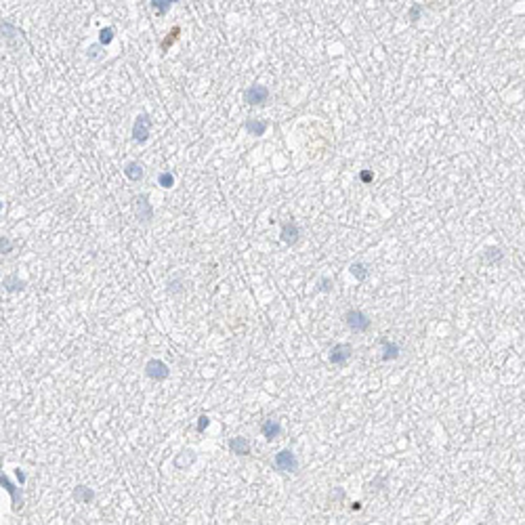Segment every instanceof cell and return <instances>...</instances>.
<instances>
[{
  "label": "cell",
  "mask_w": 525,
  "mask_h": 525,
  "mask_svg": "<svg viewBox=\"0 0 525 525\" xmlns=\"http://www.w3.org/2000/svg\"><path fill=\"white\" fill-rule=\"evenodd\" d=\"M345 322H347V326L351 328L353 332H365V330H370V326H372V322H370L368 315L362 313V311H357V309H349L345 313Z\"/></svg>",
  "instance_id": "1"
},
{
  "label": "cell",
  "mask_w": 525,
  "mask_h": 525,
  "mask_svg": "<svg viewBox=\"0 0 525 525\" xmlns=\"http://www.w3.org/2000/svg\"><path fill=\"white\" fill-rule=\"evenodd\" d=\"M273 466L282 473H294L298 469V460L290 449H282V452H278L276 458H273Z\"/></svg>",
  "instance_id": "2"
},
{
  "label": "cell",
  "mask_w": 525,
  "mask_h": 525,
  "mask_svg": "<svg viewBox=\"0 0 525 525\" xmlns=\"http://www.w3.org/2000/svg\"><path fill=\"white\" fill-rule=\"evenodd\" d=\"M269 99V88L265 84H252L244 90V101L248 105H261Z\"/></svg>",
  "instance_id": "3"
},
{
  "label": "cell",
  "mask_w": 525,
  "mask_h": 525,
  "mask_svg": "<svg viewBox=\"0 0 525 525\" xmlns=\"http://www.w3.org/2000/svg\"><path fill=\"white\" fill-rule=\"evenodd\" d=\"M149 130H152V118L147 114L137 116L135 126H132V139L139 141V143H145L149 139Z\"/></svg>",
  "instance_id": "4"
},
{
  "label": "cell",
  "mask_w": 525,
  "mask_h": 525,
  "mask_svg": "<svg viewBox=\"0 0 525 525\" xmlns=\"http://www.w3.org/2000/svg\"><path fill=\"white\" fill-rule=\"evenodd\" d=\"M145 374L152 380H166L170 376V370H168V365L160 360H149L145 365Z\"/></svg>",
  "instance_id": "5"
},
{
  "label": "cell",
  "mask_w": 525,
  "mask_h": 525,
  "mask_svg": "<svg viewBox=\"0 0 525 525\" xmlns=\"http://www.w3.org/2000/svg\"><path fill=\"white\" fill-rule=\"evenodd\" d=\"M351 353H353V349L351 345H334L332 347V351H330V362L334 363V365H345L349 360H351Z\"/></svg>",
  "instance_id": "6"
},
{
  "label": "cell",
  "mask_w": 525,
  "mask_h": 525,
  "mask_svg": "<svg viewBox=\"0 0 525 525\" xmlns=\"http://www.w3.org/2000/svg\"><path fill=\"white\" fill-rule=\"evenodd\" d=\"M298 238H301V227L290 221V223H284V227H282V240L286 242V244H296Z\"/></svg>",
  "instance_id": "7"
},
{
  "label": "cell",
  "mask_w": 525,
  "mask_h": 525,
  "mask_svg": "<svg viewBox=\"0 0 525 525\" xmlns=\"http://www.w3.org/2000/svg\"><path fill=\"white\" fill-rule=\"evenodd\" d=\"M229 449L231 454H238V456H248L250 454V441L246 437H233L229 441Z\"/></svg>",
  "instance_id": "8"
},
{
  "label": "cell",
  "mask_w": 525,
  "mask_h": 525,
  "mask_svg": "<svg viewBox=\"0 0 525 525\" xmlns=\"http://www.w3.org/2000/svg\"><path fill=\"white\" fill-rule=\"evenodd\" d=\"M135 202H137V214H139V219L141 221H149V219H152L154 210H152V204L147 202V196L135 198Z\"/></svg>",
  "instance_id": "9"
},
{
  "label": "cell",
  "mask_w": 525,
  "mask_h": 525,
  "mask_svg": "<svg viewBox=\"0 0 525 525\" xmlns=\"http://www.w3.org/2000/svg\"><path fill=\"white\" fill-rule=\"evenodd\" d=\"M261 433H263V437L265 439H276L282 435V424L278 420H265L263 422V427H261Z\"/></svg>",
  "instance_id": "10"
},
{
  "label": "cell",
  "mask_w": 525,
  "mask_h": 525,
  "mask_svg": "<svg viewBox=\"0 0 525 525\" xmlns=\"http://www.w3.org/2000/svg\"><path fill=\"white\" fill-rule=\"evenodd\" d=\"M246 130L250 132V135L261 137V135H265V130H267V122L256 120V118H248L246 120Z\"/></svg>",
  "instance_id": "11"
},
{
  "label": "cell",
  "mask_w": 525,
  "mask_h": 525,
  "mask_svg": "<svg viewBox=\"0 0 525 525\" xmlns=\"http://www.w3.org/2000/svg\"><path fill=\"white\" fill-rule=\"evenodd\" d=\"M124 174H126L130 181H141L143 179V168H141L139 162H128L126 168H124Z\"/></svg>",
  "instance_id": "12"
},
{
  "label": "cell",
  "mask_w": 525,
  "mask_h": 525,
  "mask_svg": "<svg viewBox=\"0 0 525 525\" xmlns=\"http://www.w3.org/2000/svg\"><path fill=\"white\" fill-rule=\"evenodd\" d=\"M74 498H76L78 502L86 504V502H90V500L95 498V494H93V491H90L88 487H84V485H78L76 489H74Z\"/></svg>",
  "instance_id": "13"
},
{
  "label": "cell",
  "mask_w": 525,
  "mask_h": 525,
  "mask_svg": "<svg viewBox=\"0 0 525 525\" xmlns=\"http://www.w3.org/2000/svg\"><path fill=\"white\" fill-rule=\"evenodd\" d=\"M382 347H385V355H382V360H385V362L397 360V355H399V347H397L395 343H389V340H382Z\"/></svg>",
  "instance_id": "14"
},
{
  "label": "cell",
  "mask_w": 525,
  "mask_h": 525,
  "mask_svg": "<svg viewBox=\"0 0 525 525\" xmlns=\"http://www.w3.org/2000/svg\"><path fill=\"white\" fill-rule=\"evenodd\" d=\"M2 284H4V288H6V290H11V292H17V290H23V286H26V284H23V282H19L17 278H13V276L4 278V282H2Z\"/></svg>",
  "instance_id": "15"
},
{
  "label": "cell",
  "mask_w": 525,
  "mask_h": 525,
  "mask_svg": "<svg viewBox=\"0 0 525 525\" xmlns=\"http://www.w3.org/2000/svg\"><path fill=\"white\" fill-rule=\"evenodd\" d=\"M351 273H353V276H355L357 280H360V282H363L365 278H368V269H365L362 263H353V265H351Z\"/></svg>",
  "instance_id": "16"
},
{
  "label": "cell",
  "mask_w": 525,
  "mask_h": 525,
  "mask_svg": "<svg viewBox=\"0 0 525 525\" xmlns=\"http://www.w3.org/2000/svg\"><path fill=\"white\" fill-rule=\"evenodd\" d=\"M422 13H424V6L422 4H412L410 11H407V17H410L412 21H418L422 17Z\"/></svg>",
  "instance_id": "17"
},
{
  "label": "cell",
  "mask_w": 525,
  "mask_h": 525,
  "mask_svg": "<svg viewBox=\"0 0 525 525\" xmlns=\"http://www.w3.org/2000/svg\"><path fill=\"white\" fill-rule=\"evenodd\" d=\"M114 40V30L112 28H103L101 32H99V42L101 44H110Z\"/></svg>",
  "instance_id": "18"
},
{
  "label": "cell",
  "mask_w": 525,
  "mask_h": 525,
  "mask_svg": "<svg viewBox=\"0 0 525 525\" xmlns=\"http://www.w3.org/2000/svg\"><path fill=\"white\" fill-rule=\"evenodd\" d=\"M160 185H162V187H166V189L174 185V177H172V172H162V174H160Z\"/></svg>",
  "instance_id": "19"
},
{
  "label": "cell",
  "mask_w": 525,
  "mask_h": 525,
  "mask_svg": "<svg viewBox=\"0 0 525 525\" xmlns=\"http://www.w3.org/2000/svg\"><path fill=\"white\" fill-rule=\"evenodd\" d=\"M208 422H210V418H208V416H200V422H198V431L202 433L206 427H208Z\"/></svg>",
  "instance_id": "20"
},
{
  "label": "cell",
  "mask_w": 525,
  "mask_h": 525,
  "mask_svg": "<svg viewBox=\"0 0 525 525\" xmlns=\"http://www.w3.org/2000/svg\"><path fill=\"white\" fill-rule=\"evenodd\" d=\"M372 179H374V174H372L370 170H363V172H362V181H363V183H370Z\"/></svg>",
  "instance_id": "21"
},
{
  "label": "cell",
  "mask_w": 525,
  "mask_h": 525,
  "mask_svg": "<svg viewBox=\"0 0 525 525\" xmlns=\"http://www.w3.org/2000/svg\"><path fill=\"white\" fill-rule=\"evenodd\" d=\"M320 288H322V290H326V292H328V290H332L330 280H322V282H320Z\"/></svg>",
  "instance_id": "22"
},
{
  "label": "cell",
  "mask_w": 525,
  "mask_h": 525,
  "mask_svg": "<svg viewBox=\"0 0 525 525\" xmlns=\"http://www.w3.org/2000/svg\"><path fill=\"white\" fill-rule=\"evenodd\" d=\"M9 250H11V244H9V240H2V252L6 254V252H9Z\"/></svg>",
  "instance_id": "23"
}]
</instances>
